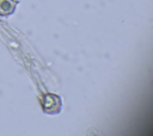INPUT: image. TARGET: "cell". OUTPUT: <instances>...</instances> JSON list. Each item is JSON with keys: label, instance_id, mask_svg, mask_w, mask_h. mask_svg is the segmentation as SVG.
<instances>
[{"label": "cell", "instance_id": "obj_1", "mask_svg": "<svg viewBox=\"0 0 153 136\" xmlns=\"http://www.w3.org/2000/svg\"><path fill=\"white\" fill-rule=\"evenodd\" d=\"M41 106H42V110L45 113L56 115V113H59L61 111L62 101H61V98L57 94L45 93L41 98Z\"/></svg>", "mask_w": 153, "mask_h": 136}, {"label": "cell", "instance_id": "obj_2", "mask_svg": "<svg viewBox=\"0 0 153 136\" xmlns=\"http://www.w3.org/2000/svg\"><path fill=\"white\" fill-rule=\"evenodd\" d=\"M18 5L17 0H0V16L8 17L11 16Z\"/></svg>", "mask_w": 153, "mask_h": 136}]
</instances>
